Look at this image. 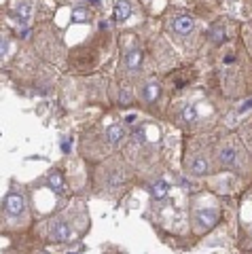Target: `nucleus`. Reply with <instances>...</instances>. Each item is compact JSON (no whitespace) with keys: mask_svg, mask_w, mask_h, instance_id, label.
Masks as SVG:
<instances>
[{"mask_svg":"<svg viewBox=\"0 0 252 254\" xmlns=\"http://www.w3.org/2000/svg\"><path fill=\"white\" fill-rule=\"evenodd\" d=\"M153 195H155V199H163V197L168 195V182H165V180H157L153 185Z\"/></svg>","mask_w":252,"mask_h":254,"instance_id":"nucleus-13","label":"nucleus"},{"mask_svg":"<svg viewBox=\"0 0 252 254\" xmlns=\"http://www.w3.org/2000/svg\"><path fill=\"white\" fill-rule=\"evenodd\" d=\"M250 108H252V100H248V102H244V104H240L238 113H240V115H244V113H248Z\"/></svg>","mask_w":252,"mask_h":254,"instance_id":"nucleus-17","label":"nucleus"},{"mask_svg":"<svg viewBox=\"0 0 252 254\" xmlns=\"http://www.w3.org/2000/svg\"><path fill=\"white\" fill-rule=\"evenodd\" d=\"M220 220L218 208H199L193 212V229L197 233H206L212 227H216V222Z\"/></svg>","mask_w":252,"mask_h":254,"instance_id":"nucleus-2","label":"nucleus"},{"mask_svg":"<svg viewBox=\"0 0 252 254\" xmlns=\"http://www.w3.org/2000/svg\"><path fill=\"white\" fill-rule=\"evenodd\" d=\"M49 237L58 244L70 242L74 237V227L70 225L68 220H53L51 227H49Z\"/></svg>","mask_w":252,"mask_h":254,"instance_id":"nucleus-3","label":"nucleus"},{"mask_svg":"<svg viewBox=\"0 0 252 254\" xmlns=\"http://www.w3.org/2000/svg\"><path fill=\"white\" fill-rule=\"evenodd\" d=\"M218 161L223 163V165H235L238 163V150H235L233 146H223L218 150Z\"/></svg>","mask_w":252,"mask_h":254,"instance_id":"nucleus-9","label":"nucleus"},{"mask_svg":"<svg viewBox=\"0 0 252 254\" xmlns=\"http://www.w3.org/2000/svg\"><path fill=\"white\" fill-rule=\"evenodd\" d=\"M172 30H174L178 36H189V34H193V30H195V21H193V17H189V15H178V17L172 21Z\"/></svg>","mask_w":252,"mask_h":254,"instance_id":"nucleus-5","label":"nucleus"},{"mask_svg":"<svg viewBox=\"0 0 252 254\" xmlns=\"http://www.w3.org/2000/svg\"><path fill=\"white\" fill-rule=\"evenodd\" d=\"M9 53H11V36L0 30V66L6 62Z\"/></svg>","mask_w":252,"mask_h":254,"instance_id":"nucleus-11","label":"nucleus"},{"mask_svg":"<svg viewBox=\"0 0 252 254\" xmlns=\"http://www.w3.org/2000/svg\"><path fill=\"white\" fill-rule=\"evenodd\" d=\"M49 185L53 187V190H64V180H62L60 174H51V176H49Z\"/></svg>","mask_w":252,"mask_h":254,"instance_id":"nucleus-15","label":"nucleus"},{"mask_svg":"<svg viewBox=\"0 0 252 254\" xmlns=\"http://www.w3.org/2000/svg\"><path fill=\"white\" fill-rule=\"evenodd\" d=\"M161 93V87L157 83H146L142 89H140V98H142L144 102H155L157 98H159Z\"/></svg>","mask_w":252,"mask_h":254,"instance_id":"nucleus-10","label":"nucleus"},{"mask_svg":"<svg viewBox=\"0 0 252 254\" xmlns=\"http://www.w3.org/2000/svg\"><path fill=\"white\" fill-rule=\"evenodd\" d=\"M142 60H144V53L140 49H133V51H129L127 55H125L123 66L127 70H138L140 66H142Z\"/></svg>","mask_w":252,"mask_h":254,"instance_id":"nucleus-8","label":"nucleus"},{"mask_svg":"<svg viewBox=\"0 0 252 254\" xmlns=\"http://www.w3.org/2000/svg\"><path fill=\"white\" fill-rule=\"evenodd\" d=\"M210 38H212V43L223 45V43H225V30H223V26H214V28H212Z\"/></svg>","mask_w":252,"mask_h":254,"instance_id":"nucleus-14","label":"nucleus"},{"mask_svg":"<svg viewBox=\"0 0 252 254\" xmlns=\"http://www.w3.org/2000/svg\"><path fill=\"white\" fill-rule=\"evenodd\" d=\"M26 214H28V205L23 195L15 193V190L6 193L2 203H0V220H4L6 227H15V225H21Z\"/></svg>","mask_w":252,"mask_h":254,"instance_id":"nucleus-1","label":"nucleus"},{"mask_svg":"<svg viewBox=\"0 0 252 254\" xmlns=\"http://www.w3.org/2000/svg\"><path fill=\"white\" fill-rule=\"evenodd\" d=\"M235 62V55H227L225 58V64H233Z\"/></svg>","mask_w":252,"mask_h":254,"instance_id":"nucleus-18","label":"nucleus"},{"mask_svg":"<svg viewBox=\"0 0 252 254\" xmlns=\"http://www.w3.org/2000/svg\"><path fill=\"white\" fill-rule=\"evenodd\" d=\"M189 174L191 176H203V174H208V159L203 155L191 157V161H189Z\"/></svg>","mask_w":252,"mask_h":254,"instance_id":"nucleus-6","label":"nucleus"},{"mask_svg":"<svg viewBox=\"0 0 252 254\" xmlns=\"http://www.w3.org/2000/svg\"><path fill=\"white\" fill-rule=\"evenodd\" d=\"M30 15H32V2H21L17 6V17L21 23H26L30 19Z\"/></svg>","mask_w":252,"mask_h":254,"instance_id":"nucleus-12","label":"nucleus"},{"mask_svg":"<svg viewBox=\"0 0 252 254\" xmlns=\"http://www.w3.org/2000/svg\"><path fill=\"white\" fill-rule=\"evenodd\" d=\"M131 13H133V6L129 0H117L115 2V19L123 23V21H127L131 17Z\"/></svg>","mask_w":252,"mask_h":254,"instance_id":"nucleus-7","label":"nucleus"},{"mask_svg":"<svg viewBox=\"0 0 252 254\" xmlns=\"http://www.w3.org/2000/svg\"><path fill=\"white\" fill-rule=\"evenodd\" d=\"M104 140H106V144H108L110 148L119 146L121 142L125 140V129H123V125H119V123L108 125L106 129H104Z\"/></svg>","mask_w":252,"mask_h":254,"instance_id":"nucleus-4","label":"nucleus"},{"mask_svg":"<svg viewBox=\"0 0 252 254\" xmlns=\"http://www.w3.org/2000/svg\"><path fill=\"white\" fill-rule=\"evenodd\" d=\"M183 119H185L187 123L195 121V119H197V108H195V106H187V108L183 110Z\"/></svg>","mask_w":252,"mask_h":254,"instance_id":"nucleus-16","label":"nucleus"},{"mask_svg":"<svg viewBox=\"0 0 252 254\" xmlns=\"http://www.w3.org/2000/svg\"><path fill=\"white\" fill-rule=\"evenodd\" d=\"M91 2H98V0H91Z\"/></svg>","mask_w":252,"mask_h":254,"instance_id":"nucleus-19","label":"nucleus"}]
</instances>
